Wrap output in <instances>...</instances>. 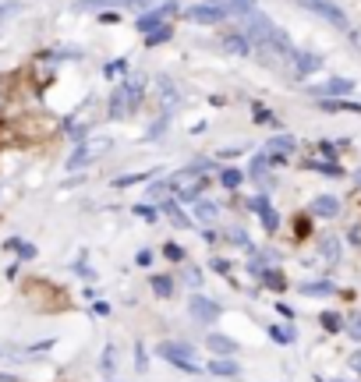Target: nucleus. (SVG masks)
Returning <instances> with one entry per match:
<instances>
[{
	"mask_svg": "<svg viewBox=\"0 0 361 382\" xmlns=\"http://www.w3.org/2000/svg\"><path fill=\"white\" fill-rule=\"evenodd\" d=\"M135 212H138L142 220H149V223L156 220V209H153V205H135Z\"/></svg>",
	"mask_w": 361,
	"mask_h": 382,
	"instance_id": "obj_37",
	"label": "nucleus"
},
{
	"mask_svg": "<svg viewBox=\"0 0 361 382\" xmlns=\"http://www.w3.org/2000/svg\"><path fill=\"white\" fill-rule=\"evenodd\" d=\"M160 209H163V216H167L174 227H191V216H184V212H180V205L174 202V198H163V205H160Z\"/></svg>",
	"mask_w": 361,
	"mask_h": 382,
	"instance_id": "obj_15",
	"label": "nucleus"
},
{
	"mask_svg": "<svg viewBox=\"0 0 361 382\" xmlns=\"http://www.w3.org/2000/svg\"><path fill=\"white\" fill-rule=\"evenodd\" d=\"M230 244H238V248H252V241H248V234H245L241 227L230 230Z\"/></svg>",
	"mask_w": 361,
	"mask_h": 382,
	"instance_id": "obj_33",
	"label": "nucleus"
},
{
	"mask_svg": "<svg viewBox=\"0 0 361 382\" xmlns=\"http://www.w3.org/2000/svg\"><path fill=\"white\" fill-rule=\"evenodd\" d=\"M117 71H124V61H110L106 68H103V75L110 78V75H117Z\"/></svg>",
	"mask_w": 361,
	"mask_h": 382,
	"instance_id": "obj_39",
	"label": "nucleus"
},
{
	"mask_svg": "<svg viewBox=\"0 0 361 382\" xmlns=\"http://www.w3.org/2000/svg\"><path fill=\"white\" fill-rule=\"evenodd\" d=\"M209 266H213V273H220V277H230V262H227V259H213Z\"/></svg>",
	"mask_w": 361,
	"mask_h": 382,
	"instance_id": "obj_36",
	"label": "nucleus"
},
{
	"mask_svg": "<svg viewBox=\"0 0 361 382\" xmlns=\"http://www.w3.org/2000/svg\"><path fill=\"white\" fill-rule=\"evenodd\" d=\"M205 185H209V181H195V185L180 188V198H184V202H198V195L205 191Z\"/></svg>",
	"mask_w": 361,
	"mask_h": 382,
	"instance_id": "obj_31",
	"label": "nucleus"
},
{
	"mask_svg": "<svg viewBox=\"0 0 361 382\" xmlns=\"http://www.w3.org/2000/svg\"><path fill=\"white\" fill-rule=\"evenodd\" d=\"M270 336L276 344H290V340H294V329H287V326H270Z\"/></svg>",
	"mask_w": 361,
	"mask_h": 382,
	"instance_id": "obj_32",
	"label": "nucleus"
},
{
	"mask_svg": "<svg viewBox=\"0 0 361 382\" xmlns=\"http://www.w3.org/2000/svg\"><path fill=\"white\" fill-rule=\"evenodd\" d=\"M241 25H245V32H248V43H252V46H266V43L273 39V32H276V25H273L259 7H255L252 14H245V18H241Z\"/></svg>",
	"mask_w": 361,
	"mask_h": 382,
	"instance_id": "obj_2",
	"label": "nucleus"
},
{
	"mask_svg": "<svg viewBox=\"0 0 361 382\" xmlns=\"http://www.w3.org/2000/svg\"><path fill=\"white\" fill-rule=\"evenodd\" d=\"M308 209H312V216H322V220H333V216L340 212V198H337V195H315Z\"/></svg>",
	"mask_w": 361,
	"mask_h": 382,
	"instance_id": "obj_10",
	"label": "nucleus"
},
{
	"mask_svg": "<svg viewBox=\"0 0 361 382\" xmlns=\"http://www.w3.org/2000/svg\"><path fill=\"white\" fill-rule=\"evenodd\" d=\"M167 39H174V29L171 25H163V29H156V32H149V46H160V43H167Z\"/></svg>",
	"mask_w": 361,
	"mask_h": 382,
	"instance_id": "obj_29",
	"label": "nucleus"
},
{
	"mask_svg": "<svg viewBox=\"0 0 361 382\" xmlns=\"http://www.w3.org/2000/svg\"><path fill=\"white\" fill-rule=\"evenodd\" d=\"M358 185H361V170H358Z\"/></svg>",
	"mask_w": 361,
	"mask_h": 382,
	"instance_id": "obj_50",
	"label": "nucleus"
},
{
	"mask_svg": "<svg viewBox=\"0 0 361 382\" xmlns=\"http://www.w3.org/2000/svg\"><path fill=\"white\" fill-rule=\"evenodd\" d=\"M347 93H355V82H347V78H330L315 96H347Z\"/></svg>",
	"mask_w": 361,
	"mask_h": 382,
	"instance_id": "obj_17",
	"label": "nucleus"
},
{
	"mask_svg": "<svg viewBox=\"0 0 361 382\" xmlns=\"http://www.w3.org/2000/svg\"><path fill=\"white\" fill-rule=\"evenodd\" d=\"M227 11H234V14H252L255 11V0H227Z\"/></svg>",
	"mask_w": 361,
	"mask_h": 382,
	"instance_id": "obj_30",
	"label": "nucleus"
},
{
	"mask_svg": "<svg viewBox=\"0 0 361 382\" xmlns=\"http://www.w3.org/2000/svg\"><path fill=\"white\" fill-rule=\"evenodd\" d=\"M75 273H78V277H86V280H92V277H96L89 266H82V262H75Z\"/></svg>",
	"mask_w": 361,
	"mask_h": 382,
	"instance_id": "obj_42",
	"label": "nucleus"
},
{
	"mask_svg": "<svg viewBox=\"0 0 361 382\" xmlns=\"http://www.w3.org/2000/svg\"><path fill=\"white\" fill-rule=\"evenodd\" d=\"M220 43H223V50H230V53H241V57H248V53L255 50V46L248 43V36H241V32H227Z\"/></svg>",
	"mask_w": 361,
	"mask_h": 382,
	"instance_id": "obj_13",
	"label": "nucleus"
},
{
	"mask_svg": "<svg viewBox=\"0 0 361 382\" xmlns=\"http://www.w3.org/2000/svg\"><path fill=\"white\" fill-rule=\"evenodd\" d=\"M191 216H195V220H202V223H213V220L220 216V205H213V202L198 198V202L191 205Z\"/></svg>",
	"mask_w": 361,
	"mask_h": 382,
	"instance_id": "obj_16",
	"label": "nucleus"
},
{
	"mask_svg": "<svg viewBox=\"0 0 361 382\" xmlns=\"http://www.w3.org/2000/svg\"><path fill=\"white\" fill-rule=\"evenodd\" d=\"M188 311H191V319H198V322H216V319H220V304L209 301L205 294H191Z\"/></svg>",
	"mask_w": 361,
	"mask_h": 382,
	"instance_id": "obj_7",
	"label": "nucleus"
},
{
	"mask_svg": "<svg viewBox=\"0 0 361 382\" xmlns=\"http://www.w3.org/2000/svg\"><path fill=\"white\" fill-rule=\"evenodd\" d=\"M96 315H110V304H106V301H96Z\"/></svg>",
	"mask_w": 361,
	"mask_h": 382,
	"instance_id": "obj_47",
	"label": "nucleus"
},
{
	"mask_svg": "<svg viewBox=\"0 0 361 382\" xmlns=\"http://www.w3.org/2000/svg\"><path fill=\"white\" fill-rule=\"evenodd\" d=\"M248 205H252V212H255V216L263 220V227H266L270 234L276 230V227H280V216H276V209L270 205V198H266V195H255V198H252Z\"/></svg>",
	"mask_w": 361,
	"mask_h": 382,
	"instance_id": "obj_8",
	"label": "nucleus"
},
{
	"mask_svg": "<svg viewBox=\"0 0 361 382\" xmlns=\"http://www.w3.org/2000/svg\"><path fill=\"white\" fill-rule=\"evenodd\" d=\"M308 170H319V174H330V177H344V167L340 163H305Z\"/></svg>",
	"mask_w": 361,
	"mask_h": 382,
	"instance_id": "obj_28",
	"label": "nucleus"
},
{
	"mask_svg": "<svg viewBox=\"0 0 361 382\" xmlns=\"http://www.w3.org/2000/svg\"><path fill=\"white\" fill-rule=\"evenodd\" d=\"M163 255H167V259H174V262H180V259H184V252H180L178 244H167V248H163Z\"/></svg>",
	"mask_w": 361,
	"mask_h": 382,
	"instance_id": "obj_38",
	"label": "nucleus"
},
{
	"mask_svg": "<svg viewBox=\"0 0 361 382\" xmlns=\"http://www.w3.org/2000/svg\"><path fill=\"white\" fill-rule=\"evenodd\" d=\"M263 284L273 286V290H287V277H283L280 269H266V273H263Z\"/></svg>",
	"mask_w": 361,
	"mask_h": 382,
	"instance_id": "obj_26",
	"label": "nucleus"
},
{
	"mask_svg": "<svg viewBox=\"0 0 361 382\" xmlns=\"http://www.w3.org/2000/svg\"><path fill=\"white\" fill-rule=\"evenodd\" d=\"M156 354H160L163 361H171V365H178L180 372H198V361H195V351H191L188 344H178V340H163V344L156 347Z\"/></svg>",
	"mask_w": 361,
	"mask_h": 382,
	"instance_id": "obj_1",
	"label": "nucleus"
},
{
	"mask_svg": "<svg viewBox=\"0 0 361 382\" xmlns=\"http://www.w3.org/2000/svg\"><path fill=\"white\" fill-rule=\"evenodd\" d=\"M209 376H220V379H238L241 376V365L234 358H216L209 361Z\"/></svg>",
	"mask_w": 361,
	"mask_h": 382,
	"instance_id": "obj_11",
	"label": "nucleus"
},
{
	"mask_svg": "<svg viewBox=\"0 0 361 382\" xmlns=\"http://www.w3.org/2000/svg\"><path fill=\"white\" fill-rule=\"evenodd\" d=\"M319 252H322V259H330L333 266L340 262V241H337V237H326V241L319 244Z\"/></svg>",
	"mask_w": 361,
	"mask_h": 382,
	"instance_id": "obj_20",
	"label": "nucleus"
},
{
	"mask_svg": "<svg viewBox=\"0 0 361 382\" xmlns=\"http://www.w3.org/2000/svg\"><path fill=\"white\" fill-rule=\"evenodd\" d=\"M149 286H153L156 297H171V294H174V280H171V277H153Z\"/></svg>",
	"mask_w": 361,
	"mask_h": 382,
	"instance_id": "obj_22",
	"label": "nucleus"
},
{
	"mask_svg": "<svg viewBox=\"0 0 361 382\" xmlns=\"http://www.w3.org/2000/svg\"><path fill=\"white\" fill-rule=\"evenodd\" d=\"M128 0H78L75 11H106V7H121Z\"/></svg>",
	"mask_w": 361,
	"mask_h": 382,
	"instance_id": "obj_19",
	"label": "nucleus"
},
{
	"mask_svg": "<svg viewBox=\"0 0 361 382\" xmlns=\"http://www.w3.org/2000/svg\"><path fill=\"white\" fill-rule=\"evenodd\" d=\"M110 382H117V379H110Z\"/></svg>",
	"mask_w": 361,
	"mask_h": 382,
	"instance_id": "obj_51",
	"label": "nucleus"
},
{
	"mask_svg": "<svg viewBox=\"0 0 361 382\" xmlns=\"http://www.w3.org/2000/svg\"><path fill=\"white\" fill-rule=\"evenodd\" d=\"M205 347L216 354V358H234L241 347H238V340H230V336H223V333H209L205 336Z\"/></svg>",
	"mask_w": 361,
	"mask_h": 382,
	"instance_id": "obj_9",
	"label": "nucleus"
},
{
	"mask_svg": "<svg viewBox=\"0 0 361 382\" xmlns=\"http://www.w3.org/2000/svg\"><path fill=\"white\" fill-rule=\"evenodd\" d=\"M319 322H322V329H326V333H340V329H344V319H340L337 311H322V315H319Z\"/></svg>",
	"mask_w": 361,
	"mask_h": 382,
	"instance_id": "obj_23",
	"label": "nucleus"
},
{
	"mask_svg": "<svg viewBox=\"0 0 361 382\" xmlns=\"http://www.w3.org/2000/svg\"><path fill=\"white\" fill-rule=\"evenodd\" d=\"M18 252H21V259H32V255H36V248H32V244H18Z\"/></svg>",
	"mask_w": 361,
	"mask_h": 382,
	"instance_id": "obj_45",
	"label": "nucleus"
},
{
	"mask_svg": "<svg viewBox=\"0 0 361 382\" xmlns=\"http://www.w3.org/2000/svg\"><path fill=\"white\" fill-rule=\"evenodd\" d=\"M149 177H153V170H142V174H124V177H117V181H113V188H131V185L149 181Z\"/></svg>",
	"mask_w": 361,
	"mask_h": 382,
	"instance_id": "obj_24",
	"label": "nucleus"
},
{
	"mask_svg": "<svg viewBox=\"0 0 361 382\" xmlns=\"http://www.w3.org/2000/svg\"><path fill=\"white\" fill-rule=\"evenodd\" d=\"M163 99H167V110H174V106H178V89H174L167 78H160V103H163Z\"/></svg>",
	"mask_w": 361,
	"mask_h": 382,
	"instance_id": "obj_25",
	"label": "nucleus"
},
{
	"mask_svg": "<svg viewBox=\"0 0 361 382\" xmlns=\"http://www.w3.org/2000/svg\"><path fill=\"white\" fill-rule=\"evenodd\" d=\"M99 368L106 372V379L113 376V347H106V351H103V358H99Z\"/></svg>",
	"mask_w": 361,
	"mask_h": 382,
	"instance_id": "obj_34",
	"label": "nucleus"
},
{
	"mask_svg": "<svg viewBox=\"0 0 361 382\" xmlns=\"http://www.w3.org/2000/svg\"><path fill=\"white\" fill-rule=\"evenodd\" d=\"M174 11H178V4H174V0H171V4H163V7H153V11H146V14H138V18H135V29L149 36V32L163 29V25H167V14H174Z\"/></svg>",
	"mask_w": 361,
	"mask_h": 382,
	"instance_id": "obj_4",
	"label": "nucleus"
},
{
	"mask_svg": "<svg viewBox=\"0 0 361 382\" xmlns=\"http://www.w3.org/2000/svg\"><path fill=\"white\" fill-rule=\"evenodd\" d=\"M106 149H110V138H92L86 145H78L75 156H68V170H78V167L92 163V160H96L99 153H106Z\"/></svg>",
	"mask_w": 361,
	"mask_h": 382,
	"instance_id": "obj_6",
	"label": "nucleus"
},
{
	"mask_svg": "<svg viewBox=\"0 0 361 382\" xmlns=\"http://www.w3.org/2000/svg\"><path fill=\"white\" fill-rule=\"evenodd\" d=\"M110 117H113V120H117V117H128V106H124V93H121V89L110 96Z\"/></svg>",
	"mask_w": 361,
	"mask_h": 382,
	"instance_id": "obj_27",
	"label": "nucleus"
},
{
	"mask_svg": "<svg viewBox=\"0 0 361 382\" xmlns=\"http://www.w3.org/2000/svg\"><path fill=\"white\" fill-rule=\"evenodd\" d=\"M135 262H138V266H149V262H153V252H149V248H146V252H138V259H135Z\"/></svg>",
	"mask_w": 361,
	"mask_h": 382,
	"instance_id": "obj_43",
	"label": "nucleus"
},
{
	"mask_svg": "<svg viewBox=\"0 0 361 382\" xmlns=\"http://www.w3.org/2000/svg\"><path fill=\"white\" fill-rule=\"evenodd\" d=\"M347 241H351V244H361V227H351V234H347Z\"/></svg>",
	"mask_w": 361,
	"mask_h": 382,
	"instance_id": "obj_46",
	"label": "nucleus"
},
{
	"mask_svg": "<svg viewBox=\"0 0 361 382\" xmlns=\"http://www.w3.org/2000/svg\"><path fill=\"white\" fill-rule=\"evenodd\" d=\"M347 329H351V336H355V340H361V315L351 319V326H347Z\"/></svg>",
	"mask_w": 361,
	"mask_h": 382,
	"instance_id": "obj_40",
	"label": "nucleus"
},
{
	"mask_svg": "<svg viewBox=\"0 0 361 382\" xmlns=\"http://www.w3.org/2000/svg\"><path fill=\"white\" fill-rule=\"evenodd\" d=\"M241 181H245V174H241V170H234V167H227V170H220V185H223V188H241Z\"/></svg>",
	"mask_w": 361,
	"mask_h": 382,
	"instance_id": "obj_21",
	"label": "nucleus"
},
{
	"mask_svg": "<svg viewBox=\"0 0 361 382\" xmlns=\"http://www.w3.org/2000/svg\"><path fill=\"white\" fill-rule=\"evenodd\" d=\"M347 365H351V372H358V376H361V351H355V354H351V361H347Z\"/></svg>",
	"mask_w": 361,
	"mask_h": 382,
	"instance_id": "obj_41",
	"label": "nucleus"
},
{
	"mask_svg": "<svg viewBox=\"0 0 361 382\" xmlns=\"http://www.w3.org/2000/svg\"><path fill=\"white\" fill-rule=\"evenodd\" d=\"M294 149H298V142H294L290 135H276V138L266 142V153H270L273 160H283V156H290Z\"/></svg>",
	"mask_w": 361,
	"mask_h": 382,
	"instance_id": "obj_12",
	"label": "nucleus"
},
{
	"mask_svg": "<svg viewBox=\"0 0 361 382\" xmlns=\"http://www.w3.org/2000/svg\"><path fill=\"white\" fill-rule=\"evenodd\" d=\"M308 230H312L308 220H298V237H308Z\"/></svg>",
	"mask_w": 361,
	"mask_h": 382,
	"instance_id": "obj_44",
	"label": "nucleus"
},
{
	"mask_svg": "<svg viewBox=\"0 0 361 382\" xmlns=\"http://www.w3.org/2000/svg\"><path fill=\"white\" fill-rule=\"evenodd\" d=\"M290 64H294V71H298V75H312V71H319V64H322V61H319L315 53H298V50H294Z\"/></svg>",
	"mask_w": 361,
	"mask_h": 382,
	"instance_id": "obj_14",
	"label": "nucleus"
},
{
	"mask_svg": "<svg viewBox=\"0 0 361 382\" xmlns=\"http://www.w3.org/2000/svg\"><path fill=\"white\" fill-rule=\"evenodd\" d=\"M0 382H14V379H11V376H0Z\"/></svg>",
	"mask_w": 361,
	"mask_h": 382,
	"instance_id": "obj_49",
	"label": "nucleus"
},
{
	"mask_svg": "<svg viewBox=\"0 0 361 382\" xmlns=\"http://www.w3.org/2000/svg\"><path fill=\"white\" fill-rule=\"evenodd\" d=\"M184 14V21H195V25H220V21H227V7H216V4H195V7H184L180 11Z\"/></svg>",
	"mask_w": 361,
	"mask_h": 382,
	"instance_id": "obj_3",
	"label": "nucleus"
},
{
	"mask_svg": "<svg viewBox=\"0 0 361 382\" xmlns=\"http://www.w3.org/2000/svg\"><path fill=\"white\" fill-rule=\"evenodd\" d=\"M301 7H305V11H315L322 21H330V25H337V29H347V14H344L337 4H330V0H301Z\"/></svg>",
	"mask_w": 361,
	"mask_h": 382,
	"instance_id": "obj_5",
	"label": "nucleus"
},
{
	"mask_svg": "<svg viewBox=\"0 0 361 382\" xmlns=\"http://www.w3.org/2000/svg\"><path fill=\"white\" fill-rule=\"evenodd\" d=\"M135 358H138V365H142V368H146V347H142V344H138V347H135Z\"/></svg>",
	"mask_w": 361,
	"mask_h": 382,
	"instance_id": "obj_48",
	"label": "nucleus"
},
{
	"mask_svg": "<svg viewBox=\"0 0 361 382\" xmlns=\"http://www.w3.org/2000/svg\"><path fill=\"white\" fill-rule=\"evenodd\" d=\"M301 294H308V297H330V294H337V286L330 284V280H308V284H301Z\"/></svg>",
	"mask_w": 361,
	"mask_h": 382,
	"instance_id": "obj_18",
	"label": "nucleus"
},
{
	"mask_svg": "<svg viewBox=\"0 0 361 382\" xmlns=\"http://www.w3.org/2000/svg\"><path fill=\"white\" fill-rule=\"evenodd\" d=\"M163 4H171V0H128V7H135V11H142V7H163Z\"/></svg>",
	"mask_w": 361,
	"mask_h": 382,
	"instance_id": "obj_35",
	"label": "nucleus"
}]
</instances>
